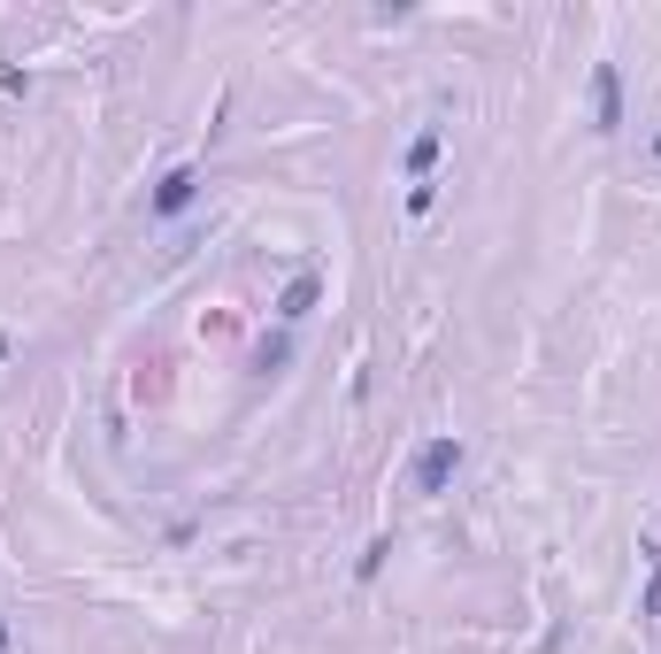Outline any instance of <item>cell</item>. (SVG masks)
Listing matches in <instances>:
<instances>
[{
  "label": "cell",
  "instance_id": "obj_1",
  "mask_svg": "<svg viewBox=\"0 0 661 654\" xmlns=\"http://www.w3.org/2000/svg\"><path fill=\"white\" fill-rule=\"evenodd\" d=\"M454 478H462V439H454V432L423 439V447H416V470H408V486L423 492V500H439Z\"/></svg>",
  "mask_w": 661,
  "mask_h": 654
},
{
  "label": "cell",
  "instance_id": "obj_2",
  "mask_svg": "<svg viewBox=\"0 0 661 654\" xmlns=\"http://www.w3.org/2000/svg\"><path fill=\"white\" fill-rule=\"evenodd\" d=\"M616 124H623V77L600 62L592 70V132H616Z\"/></svg>",
  "mask_w": 661,
  "mask_h": 654
},
{
  "label": "cell",
  "instance_id": "obj_3",
  "mask_svg": "<svg viewBox=\"0 0 661 654\" xmlns=\"http://www.w3.org/2000/svg\"><path fill=\"white\" fill-rule=\"evenodd\" d=\"M192 200H200V169H169L155 185V216H185Z\"/></svg>",
  "mask_w": 661,
  "mask_h": 654
},
{
  "label": "cell",
  "instance_id": "obj_4",
  "mask_svg": "<svg viewBox=\"0 0 661 654\" xmlns=\"http://www.w3.org/2000/svg\"><path fill=\"white\" fill-rule=\"evenodd\" d=\"M316 301H324V278H316V270H301V278H293L285 293H277V316H285V324H301V316H308Z\"/></svg>",
  "mask_w": 661,
  "mask_h": 654
},
{
  "label": "cell",
  "instance_id": "obj_5",
  "mask_svg": "<svg viewBox=\"0 0 661 654\" xmlns=\"http://www.w3.org/2000/svg\"><path fill=\"white\" fill-rule=\"evenodd\" d=\"M439 163V132H423V139H416V147H408V169H416V177H423V169Z\"/></svg>",
  "mask_w": 661,
  "mask_h": 654
},
{
  "label": "cell",
  "instance_id": "obj_6",
  "mask_svg": "<svg viewBox=\"0 0 661 654\" xmlns=\"http://www.w3.org/2000/svg\"><path fill=\"white\" fill-rule=\"evenodd\" d=\"M639 616H661V570H654V585H647V601H639Z\"/></svg>",
  "mask_w": 661,
  "mask_h": 654
},
{
  "label": "cell",
  "instance_id": "obj_7",
  "mask_svg": "<svg viewBox=\"0 0 661 654\" xmlns=\"http://www.w3.org/2000/svg\"><path fill=\"white\" fill-rule=\"evenodd\" d=\"M0 647H8V624H0Z\"/></svg>",
  "mask_w": 661,
  "mask_h": 654
},
{
  "label": "cell",
  "instance_id": "obj_8",
  "mask_svg": "<svg viewBox=\"0 0 661 654\" xmlns=\"http://www.w3.org/2000/svg\"><path fill=\"white\" fill-rule=\"evenodd\" d=\"M654 155H661V139H654Z\"/></svg>",
  "mask_w": 661,
  "mask_h": 654
}]
</instances>
